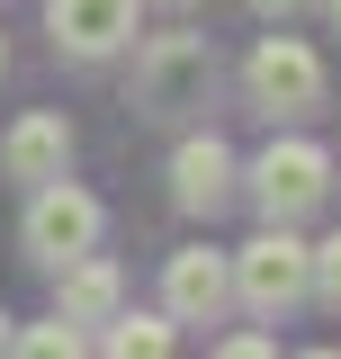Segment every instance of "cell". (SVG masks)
I'll list each match as a JSON object with an SVG mask.
<instances>
[{"mask_svg": "<svg viewBox=\"0 0 341 359\" xmlns=\"http://www.w3.org/2000/svg\"><path fill=\"white\" fill-rule=\"evenodd\" d=\"M207 81H215L207 36H153V45H144V63H135V99H144V117H189V108H207Z\"/></svg>", "mask_w": 341, "mask_h": 359, "instance_id": "6da1fadb", "label": "cell"}, {"mask_svg": "<svg viewBox=\"0 0 341 359\" xmlns=\"http://www.w3.org/2000/svg\"><path fill=\"white\" fill-rule=\"evenodd\" d=\"M234 287H243V306L252 314H288L314 287V252H305L288 224H269L260 243H243V261H234Z\"/></svg>", "mask_w": 341, "mask_h": 359, "instance_id": "7a4b0ae2", "label": "cell"}, {"mask_svg": "<svg viewBox=\"0 0 341 359\" xmlns=\"http://www.w3.org/2000/svg\"><path fill=\"white\" fill-rule=\"evenodd\" d=\"M323 189H333V162H323V144H269L252 162V198H260V216L269 224H297L305 207H323Z\"/></svg>", "mask_w": 341, "mask_h": 359, "instance_id": "3957f363", "label": "cell"}, {"mask_svg": "<svg viewBox=\"0 0 341 359\" xmlns=\"http://www.w3.org/2000/svg\"><path fill=\"white\" fill-rule=\"evenodd\" d=\"M90 243H99V198L63 189V180H45L36 207H27V252H36V261H81Z\"/></svg>", "mask_w": 341, "mask_h": 359, "instance_id": "277c9868", "label": "cell"}, {"mask_svg": "<svg viewBox=\"0 0 341 359\" xmlns=\"http://www.w3.org/2000/svg\"><path fill=\"white\" fill-rule=\"evenodd\" d=\"M252 99L279 117V108H314L323 99V63H314V45H297V36H260V54H252Z\"/></svg>", "mask_w": 341, "mask_h": 359, "instance_id": "5b68a950", "label": "cell"}, {"mask_svg": "<svg viewBox=\"0 0 341 359\" xmlns=\"http://www.w3.org/2000/svg\"><path fill=\"white\" fill-rule=\"evenodd\" d=\"M45 27L72 54H117L135 36V0H45Z\"/></svg>", "mask_w": 341, "mask_h": 359, "instance_id": "8992f818", "label": "cell"}, {"mask_svg": "<svg viewBox=\"0 0 341 359\" xmlns=\"http://www.w3.org/2000/svg\"><path fill=\"white\" fill-rule=\"evenodd\" d=\"M63 162H72V126L63 117H18L9 126V144H0V171L9 180H27V189H45V180H63Z\"/></svg>", "mask_w": 341, "mask_h": 359, "instance_id": "52a82bcc", "label": "cell"}, {"mask_svg": "<svg viewBox=\"0 0 341 359\" xmlns=\"http://www.w3.org/2000/svg\"><path fill=\"white\" fill-rule=\"evenodd\" d=\"M162 297H170V314H180V323H215V314H225V297H234V269L215 261V252H170Z\"/></svg>", "mask_w": 341, "mask_h": 359, "instance_id": "ba28073f", "label": "cell"}, {"mask_svg": "<svg viewBox=\"0 0 341 359\" xmlns=\"http://www.w3.org/2000/svg\"><path fill=\"white\" fill-rule=\"evenodd\" d=\"M170 180H180V207L215 216V207H225V180H234V153H225L215 135H189V144H180V162H170Z\"/></svg>", "mask_w": 341, "mask_h": 359, "instance_id": "9c48e42d", "label": "cell"}, {"mask_svg": "<svg viewBox=\"0 0 341 359\" xmlns=\"http://www.w3.org/2000/svg\"><path fill=\"white\" fill-rule=\"evenodd\" d=\"M117 297H126V287H117V269L81 252V269L63 278V323H117Z\"/></svg>", "mask_w": 341, "mask_h": 359, "instance_id": "30bf717a", "label": "cell"}, {"mask_svg": "<svg viewBox=\"0 0 341 359\" xmlns=\"http://www.w3.org/2000/svg\"><path fill=\"white\" fill-rule=\"evenodd\" d=\"M108 359H170V314H117Z\"/></svg>", "mask_w": 341, "mask_h": 359, "instance_id": "8fae6325", "label": "cell"}, {"mask_svg": "<svg viewBox=\"0 0 341 359\" xmlns=\"http://www.w3.org/2000/svg\"><path fill=\"white\" fill-rule=\"evenodd\" d=\"M18 359H81V332L54 314V323H27V341H18Z\"/></svg>", "mask_w": 341, "mask_h": 359, "instance_id": "7c38bea8", "label": "cell"}, {"mask_svg": "<svg viewBox=\"0 0 341 359\" xmlns=\"http://www.w3.org/2000/svg\"><path fill=\"white\" fill-rule=\"evenodd\" d=\"M314 287H323V297H341V233L314 252Z\"/></svg>", "mask_w": 341, "mask_h": 359, "instance_id": "4fadbf2b", "label": "cell"}, {"mask_svg": "<svg viewBox=\"0 0 341 359\" xmlns=\"http://www.w3.org/2000/svg\"><path fill=\"white\" fill-rule=\"evenodd\" d=\"M215 359H279V351H269L260 332H243V341H225V351H215Z\"/></svg>", "mask_w": 341, "mask_h": 359, "instance_id": "5bb4252c", "label": "cell"}, {"mask_svg": "<svg viewBox=\"0 0 341 359\" xmlns=\"http://www.w3.org/2000/svg\"><path fill=\"white\" fill-rule=\"evenodd\" d=\"M252 9H269V18H288V9H297V0H252Z\"/></svg>", "mask_w": 341, "mask_h": 359, "instance_id": "9a60e30c", "label": "cell"}, {"mask_svg": "<svg viewBox=\"0 0 341 359\" xmlns=\"http://www.w3.org/2000/svg\"><path fill=\"white\" fill-rule=\"evenodd\" d=\"M323 18H333V27H341V0H323Z\"/></svg>", "mask_w": 341, "mask_h": 359, "instance_id": "2e32d148", "label": "cell"}, {"mask_svg": "<svg viewBox=\"0 0 341 359\" xmlns=\"http://www.w3.org/2000/svg\"><path fill=\"white\" fill-rule=\"evenodd\" d=\"M0 351H9V314H0Z\"/></svg>", "mask_w": 341, "mask_h": 359, "instance_id": "e0dca14e", "label": "cell"}, {"mask_svg": "<svg viewBox=\"0 0 341 359\" xmlns=\"http://www.w3.org/2000/svg\"><path fill=\"white\" fill-rule=\"evenodd\" d=\"M305 359H341V351H305Z\"/></svg>", "mask_w": 341, "mask_h": 359, "instance_id": "ac0fdd59", "label": "cell"}]
</instances>
